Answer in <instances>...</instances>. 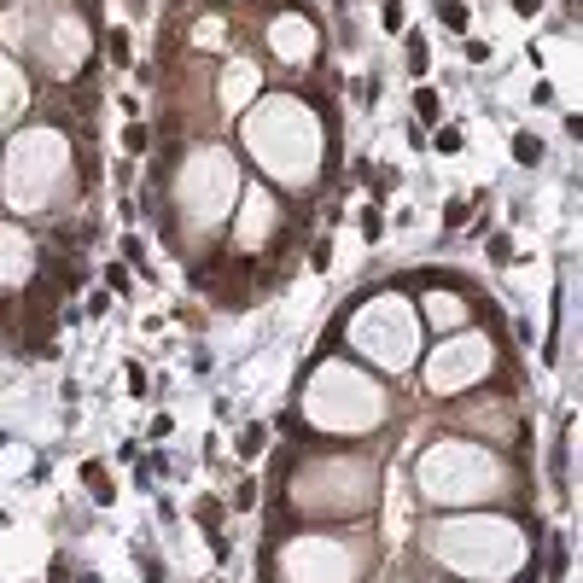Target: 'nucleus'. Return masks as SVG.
Segmentation results:
<instances>
[{
    "label": "nucleus",
    "mask_w": 583,
    "mask_h": 583,
    "mask_svg": "<svg viewBox=\"0 0 583 583\" xmlns=\"http://www.w3.org/2000/svg\"><path fill=\"white\" fill-rule=\"evenodd\" d=\"M484 484H490V461H479L473 449H449L444 444L432 461H426V490H432V496H449V490H455V496H473V490H484Z\"/></svg>",
    "instance_id": "1"
},
{
    "label": "nucleus",
    "mask_w": 583,
    "mask_h": 583,
    "mask_svg": "<svg viewBox=\"0 0 583 583\" xmlns=\"http://www.w3.org/2000/svg\"><path fill=\"white\" fill-rule=\"evenodd\" d=\"M479 368H484V344L461 339V344H449V350H438V362H432V385H438V391H455L461 379H473Z\"/></svg>",
    "instance_id": "2"
},
{
    "label": "nucleus",
    "mask_w": 583,
    "mask_h": 583,
    "mask_svg": "<svg viewBox=\"0 0 583 583\" xmlns=\"http://www.w3.org/2000/svg\"><path fill=\"white\" fill-rule=\"evenodd\" d=\"M438 18H444L449 30H467V6L461 0H438Z\"/></svg>",
    "instance_id": "3"
},
{
    "label": "nucleus",
    "mask_w": 583,
    "mask_h": 583,
    "mask_svg": "<svg viewBox=\"0 0 583 583\" xmlns=\"http://www.w3.org/2000/svg\"><path fill=\"white\" fill-rule=\"evenodd\" d=\"M414 111L432 123V117H438V94H432V88H420V94H414Z\"/></svg>",
    "instance_id": "4"
},
{
    "label": "nucleus",
    "mask_w": 583,
    "mask_h": 583,
    "mask_svg": "<svg viewBox=\"0 0 583 583\" xmlns=\"http://www.w3.org/2000/svg\"><path fill=\"white\" fill-rule=\"evenodd\" d=\"M537 158H543V146H537L531 135H519V164H537Z\"/></svg>",
    "instance_id": "5"
},
{
    "label": "nucleus",
    "mask_w": 583,
    "mask_h": 583,
    "mask_svg": "<svg viewBox=\"0 0 583 583\" xmlns=\"http://www.w3.org/2000/svg\"><path fill=\"white\" fill-rule=\"evenodd\" d=\"M111 53H117V65H129V35L111 30Z\"/></svg>",
    "instance_id": "6"
},
{
    "label": "nucleus",
    "mask_w": 583,
    "mask_h": 583,
    "mask_svg": "<svg viewBox=\"0 0 583 583\" xmlns=\"http://www.w3.org/2000/svg\"><path fill=\"white\" fill-rule=\"evenodd\" d=\"M519 12H537V0H519Z\"/></svg>",
    "instance_id": "7"
}]
</instances>
